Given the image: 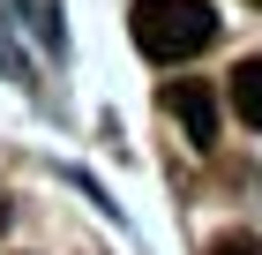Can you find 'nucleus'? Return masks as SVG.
<instances>
[{
	"label": "nucleus",
	"instance_id": "obj_1",
	"mask_svg": "<svg viewBox=\"0 0 262 255\" xmlns=\"http://www.w3.org/2000/svg\"><path fill=\"white\" fill-rule=\"evenodd\" d=\"M127 30H135V53L142 60L180 68V60H195V53L217 45V8H210V0H135Z\"/></svg>",
	"mask_w": 262,
	"mask_h": 255
},
{
	"label": "nucleus",
	"instance_id": "obj_2",
	"mask_svg": "<svg viewBox=\"0 0 262 255\" xmlns=\"http://www.w3.org/2000/svg\"><path fill=\"white\" fill-rule=\"evenodd\" d=\"M165 105H172V120L187 128V143H195V150H210V143H217L225 113H217V90H210V83H172V90H165Z\"/></svg>",
	"mask_w": 262,
	"mask_h": 255
},
{
	"label": "nucleus",
	"instance_id": "obj_3",
	"mask_svg": "<svg viewBox=\"0 0 262 255\" xmlns=\"http://www.w3.org/2000/svg\"><path fill=\"white\" fill-rule=\"evenodd\" d=\"M225 105L240 113V128H262V53L240 60V68L225 75Z\"/></svg>",
	"mask_w": 262,
	"mask_h": 255
},
{
	"label": "nucleus",
	"instance_id": "obj_4",
	"mask_svg": "<svg viewBox=\"0 0 262 255\" xmlns=\"http://www.w3.org/2000/svg\"><path fill=\"white\" fill-rule=\"evenodd\" d=\"M30 15H38V38H45V45L60 38V8H53V0H30Z\"/></svg>",
	"mask_w": 262,
	"mask_h": 255
},
{
	"label": "nucleus",
	"instance_id": "obj_5",
	"mask_svg": "<svg viewBox=\"0 0 262 255\" xmlns=\"http://www.w3.org/2000/svg\"><path fill=\"white\" fill-rule=\"evenodd\" d=\"M210 255H262V240H255V233H225Z\"/></svg>",
	"mask_w": 262,
	"mask_h": 255
},
{
	"label": "nucleus",
	"instance_id": "obj_6",
	"mask_svg": "<svg viewBox=\"0 0 262 255\" xmlns=\"http://www.w3.org/2000/svg\"><path fill=\"white\" fill-rule=\"evenodd\" d=\"M0 225H8V195H0Z\"/></svg>",
	"mask_w": 262,
	"mask_h": 255
},
{
	"label": "nucleus",
	"instance_id": "obj_7",
	"mask_svg": "<svg viewBox=\"0 0 262 255\" xmlns=\"http://www.w3.org/2000/svg\"><path fill=\"white\" fill-rule=\"evenodd\" d=\"M255 8H262V0H255Z\"/></svg>",
	"mask_w": 262,
	"mask_h": 255
}]
</instances>
